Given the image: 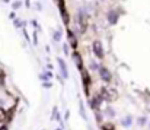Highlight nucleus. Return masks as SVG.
Segmentation results:
<instances>
[{"instance_id":"1","label":"nucleus","mask_w":150,"mask_h":130,"mask_svg":"<svg viewBox=\"0 0 150 130\" xmlns=\"http://www.w3.org/2000/svg\"><path fill=\"white\" fill-rule=\"evenodd\" d=\"M99 94L102 95L103 101H108V102H112L115 99H118V92L117 89H112V88H100Z\"/></svg>"},{"instance_id":"2","label":"nucleus","mask_w":150,"mask_h":130,"mask_svg":"<svg viewBox=\"0 0 150 130\" xmlns=\"http://www.w3.org/2000/svg\"><path fill=\"white\" fill-rule=\"evenodd\" d=\"M102 102H103V98H102V95L98 92L96 95H93V96L89 99V107H91L93 111H99Z\"/></svg>"},{"instance_id":"3","label":"nucleus","mask_w":150,"mask_h":130,"mask_svg":"<svg viewBox=\"0 0 150 130\" xmlns=\"http://www.w3.org/2000/svg\"><path fill=\"white\" fill-rule=\"evenodd\" d=\"M80 73H82V82H83V89H85V94H86V96L89 98V86H91V75H89V72L86 70V69H82L80 70Z\"/></svg>"},{"instance_id":"4","label":"nucleus","mask_w":150,"mask_h":130,"mask_svg":"<svg viewBox=\"0 0 150 130\" xmlns=\"http://www.w3.org/2000/svg\"><path fill=\"white\" fill-rule=\"evenodd\" d=\"M98 70H99V78L103 81V82H111L112 81V75H111V72H109V69L108 67H105V66H99L98 67Z\"/></svg>"},{"instance_id":"5","label":"nucleus","mask_w":150,"mask_h":130,"mask_svg":"<svg viewBox=\"0 0 150 130\" xmlns=\"http://www.w3.org/2000/svg\"><path fill=\"white\" fill-rule=\"evenodd\" d=\"M92 48H93V53H95V56H96L98 59H103L105 53H103V47H102V44H100L99 40H95V41H93Z\"/></svg>"},{"instance_id":"6","label":"nucleus","mask_w":150,"mask_h":130,"mask_svg":"<svg viewBox=\"0 0 150 130\" xmlns=\"http://www.w3.org/2000/svg\"><path fill=\"white\" fill-rule=\"evenodd\" d=\"M58 9H60L63 22L67 25V24L70 22V18H69V13H67V10H66V7H64V0H58Z\"/></svg>"},{"instance_id":"7","label":"nucleus","mask_w":150,"mask_h":130,"mask_svg":"<svg viewBox=\"0 0 150 130\" xmlns=\"http://www.w3.org/2000/svg\"><path fill=\"white\" fill-rule=\"evenodd\" d=\"M118 13H117V10H114V9H111V10H108V13H106V19H108V22L111 24V25H115L117 22H118Z\"/></svg>"},{"instance_id":"8","label":"nucleus","mask_w":150,"mask_h":130,"mask_svg":"<svg viewBox=\"0 0 150 130\" xmlns=\"http://www.w3.org/2000/svg\"><path fill=\"white\" fill-rule=\"evenodd\" d=\"M57 63H58V66H60V70H61V76L63 78H69V70H67V66H66V61L61 59V57H58L57 59Z\"/></svg>"},{"instance_id":"9","label":"nucleus","mask_w":150,"mask_h":130,"mask_svg":"<svg viewBox=\"0 0 150 130\" xmlns=\"http://www.w3.org/2000/svg\"><path fill=\"white\" fill-rule=\"evenodd\" d=\"M73 60H74V64H76V67H77L79 70H82V69H83V60H82V56H80V53L74 51V53H73Z\"/></svg>"},{"instance_id":"10","label":"nucleus","mask_w":150,"mask_h":130,"mask_svg":"<svg viewBox=\"0 0 150 130\" xmlns=\"http://www.w3.org/2000/svg\"><path fill=\"white\" fill-rule=\"evenodd\" d=\"M131 124H133V116H125L122 120H121V126L122 127H125V129H128V127H131Z\"/></svg>"},{"instance_id":"11","label":"nucleus","mask_w":150,"mask_h":130,"mask_svg":"<svg viewBox=\"0 0 150 130\" xmlns=\"http://www.w3.org/2000/svg\"><path fill=\"white\" fill-rule=\"evenodd\" d=\"M100 130H115V124L112 121H103L99 126Z\"/></svg>"},{"instance_id":"12","label":"nucleus","mask_w":150,"mask_h":130,"mask_svg":"<svg viewBox=\"0 0 150 130\" xmlns=\"http://www.w3.org/2000/svg\"><path fill=\"white\" fill-rule=\"evenodd\" d=\"M103 114H105L109 120H112V119L115 117V110H114V108H111V107H106V108H105V111H103Z\"/></svg>"},{"instance_id":"13","label":"nucleus","mask_w":150,"mask_h":130,"mask_svg":"<svg viewBox=\"0 0 150 130\" xmlns=\"http://www.w3.org/2000/svg\"><path fill=\"white\" fill-rule=\"evenodd\" d=\"M67 34H69V40H70V43H71V47H73V48H77V41H76L74 34H73L70 29H67Z\"/></svg>"},{"instance_id":"14","label":"nucleus","mask_w":150,"mask_h":130,"mask_svg":"<svg viewBox=\"0 0 150 130\" xmlns=\"http://www.w3.org/2000/svg\"><path fill=\"white\" fill-rule=\"evenodd\" d=\"M79 113H80V116H82V119L88 121V116H86V110H85V104H83L82 101L79 102Z\"/></svg>"},{"instance_id":"15","label":"nucleus","mask_w":150,"mask_h":130,"mask_svg":"<svg viewBox=\"0 0 150 130\" xmlns=\"http://www.w3.org/2000/svg\"><path fill=\"white\" fill-rule=\"evenodd\" d=\"M147 121H149V120H147V116H142V117L137 119V124H139L140 127H144V126L147 124Z\"/></svg>"},{"instance_id":"16","label":"nucleus","mask_w":150,"mask_h":130,"mask_svg":"<svg viewBox=\"0 0 150 130\" xmlns=\"http://www.w3.org/2000/svg\"><path fill=\"white\" fill-rule=\"evenodd\" d=\"M95 120H96V123H98V126H100V124L103 123V116L100 114L99 111H95Z\"/></svg>"},{"instance_id":"17","label":"nucleus","mask_w":150,"mask_h":130,"mask_svg":"<svg viewBox=\"0 0 150 130\" xmlns=\"http://www.w3.org/2000/svg\"><path fill=\"white\" fill-rule=\"evenodd\" d=\"M52 38H54V41H57V43H58V41L61 40V31H60V29L54 31V32H52Z\"/></svg>"},{"instance_id":"18","label":"nucleus","mask_w":150,"mask_h":130,"mask_svg":"<svg viewBox=\"0 0 150 130\" xmlns=\"http://www.w3.org/2000/svg\"><path fill=\"white\" fill-rule=\"evenodd\" d=\"M0 123H6V110L0 107Z\"/></svg>"},{"instance_id":"19","label":"nucleus","mask_w":150,"mask_h":130,"mask_svg":"<svg viewBox=\"0 0 150 130\" xmlns=\"http://www.w3.org/2000/svg\"><path fill=\"white\" fill-rule=\"evenodd\" d=\"M40 79H41L42 82H48V79H50V78H48L45 73H44V75H40Z\"/></svg>"},{"instance_id":"20","label":"nucleus","mask_w":150,"mask_h":130,"mask_svg":"<svg viewBox=\"0 0 150 130\" xmlns=\"http://www.w3.org/2000/svg\"><path fill=\"white\" fill-rule=\"evenodd\" d=\"M63 53H64L66 56L69 54V45H67V44H63Z\"/></svg>"},{"instance_id":"21","label":"nucleus","mask_w":150,"mask_h":130,"mask_svg":"<svg viewBox=\"0 0 150 130\" xmlns=\"http://www.w3.org/2000/svg\"><path fill=\"white\" fill-rule=\"evenodd\" d=\"M21 4H22V3H21V1H15V3H13V4H12V7H13V9H15V10H16V9H18V7H21Z\"/></svg>"},{"instance_id":"22","label":"nucleus","mask_w":150,"mask_h":130,"mask_svg":"<svg viewBox=\"0 0 150 130\" xmlns=\"http://www.w3.org/2000/svg\"><path fill=\"white\" fill-rule=\"evenodd\" d=\"M42 86L45 88V89H48V88H51L52 85H51V82H42Z\"/></svg>"},{"instance_id":"23","label":"nucleus","mask_w":150,"mask_h":130,"mask_svg":"<svg viewBox=\"0 0 150 130\" xmlns=\"http://www.w3.org/2000/svg\"><path fill=\"white\" fill-rule=\"evenodd\" d=\"M15 25H16V26H22V22L18 21V19H15Z\"/></svg>"},{"instance_id":"24","label":"nucleus","mask_w":150,"mask_h":130,"mask_svg":"<svg viewBox=\"0 0 150 130\" xmlns=\"http://www.w3.org/2000/svg\"><path fill=\"white\" fill-rule=\"evenodd\" d=\"M69 117H70V111H66V114H64V119H66V120H69Z\"/></svg>"},{"instance_id":"25","label":"nucleus","mask_w":150,"mask_h":130,"mask_svg":"<svg viewBox=\"0 0 150 130\" xmlns=\"http://www.w3.org/2000/svg\"><path fill=\"white\" fill-rule=\"evenodd\" d=\"M0 130H9V127H7L6 124H1V126H0Z\"/></svg>"},{"instance_id":"26","label":"nucleus","mask_w":150,"mask_h":130,"mask_svg":"<svg viewBox=\"0 0 150 130\" xmlns=\"http://www.w3.org/2000/svg\"><path fill=\"white\" fill-rule=\"evenodd\" d=\"M9 18H10V19H15V13H13V12H12V13H10V15H9Z\"/></svg>"},{"instance_id":"27","label":"nucleus","mask_w":150,"mask_h":130,"mask_svg":"<svg viewBox=\"0 0 150 130\" xmlns=\"http://www.w3.org/2000/svg\"><path fill=\"white\" fill-rule=\"evenodd\" d=\"M147 127H149V130H150V121H147Z\"/></svg>"},{"instance_id":"28","label":"nucleus","mask_w":150,"mask_h":130,"mask_svg":"<svg viewBox=\"0 0 150 130\" xmlns=\"http://www.w3.org/2000/svg\"><path fill=\"white\" fill-rule=\"evenodd\" d=\"M55 130H61V127H58V129H55Z\"/></svg>"},{"instance_id":"29","label":"nucleus","mask_w":150,"mask_h":130,"mask_svg":"<svg viewBox=\"0 0 150 130\" xmlns=\"http://www.w3.org/2000/svg\"><path fill=\"white\" fill-rule=\"evenodd\" d=\"M3 1H9V0H3Z\"/></svg>"}]
</instances>
